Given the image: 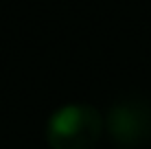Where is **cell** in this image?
<instances>
[{"instance_id": "obj_2", "label": "cell", "mask_w": 151, "mask_h": 149, "mask_svg": "<svg viewBox=\"0 0 151 149\" xmlns=\"http://www.w3.org/2000/svg\"><path fill=\"white\" fill-rule=\"evenodd\" d=\"M105 130L112 143L136 149L151 140V107L140 99L116 101L105 114Z\"/></svg>"}, {"instance_id": "obj_1", "label": "cell", "mask_w": 151, "mask_h": 149, "mask_svg": "<svg viewBox=\"0 0 151 149\" xmlns=\"http://www.w3.org/2000/svg\"><path fill=\"white\" fill-rule=\"evenodd\" d=\"M101 112L86 103H70L53 112L46 125L50 149H92L103 132Z\"/></svg>"}]
</instances>
